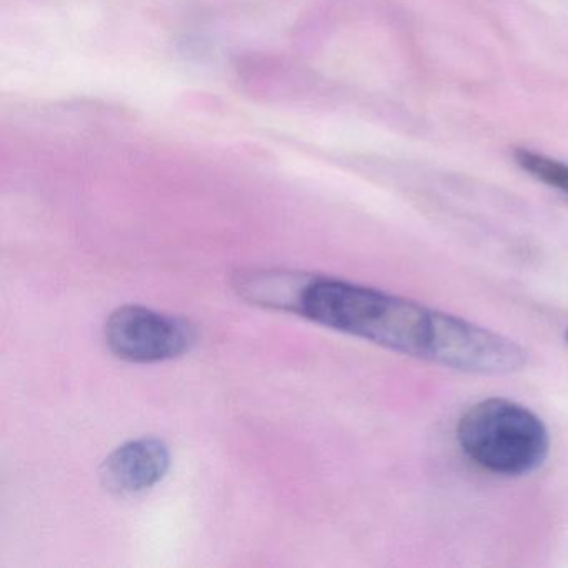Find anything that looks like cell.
<instances>
[{
  "mask_svg": "<svg viewBox=\"0 0 568 568\" xmlns=\"http://www.w3.org/2000/svg\"><path fill=\"white\" fill-rule=\"evenodd\" d=\"M277 311L462 374L510 375L530 364V352L514 338L342 278L287 272Z\"/></svg>",
  "mask_w": 568,
  "mask_h": 568,
  "instance_id": "6da1fadb",
  "label": "cell"
},
{
  "mask_svg": "<svg viewBox=\"0 0 568 568\" xmlns=\"http://www.w3.org/2000/svg\"><path fill=\"white\" fill-rule=\"evenodd\" d=\"M462 454L488 474L517 478L535 474L550 455L545 422L530 408L504 397H488L458 418Z\"/></svg>",
  "mask_w": 568,
  "mask_h": 568,
  "instance_id": "7a4b0ae2",
  "label": "cell"
},
{
  "mask_svg": "<svg viewBox=\"0 0 568 568\" xmlns=\"http://www.w3.org/2000/svg\"><path fill=\"white\" fill-rule=\"evenodd\" d=\"M104 337L115 357L135 364L172 361L187 354L197 341L191 322L139 305L112 312Z\"/></svg>",
  "mask_w": 568,
  "mask_h": 568,
  "instance_id": "3957f363",
  "label": "cell"
},
{
  "mask_svg": "<svg viewBox=\"0 0 568 568\" xmlns=\"http://www.w3.org/2000/svg\"><path fill=\"white\" fill-rule=\"evenodd\" d=\"M171 467V452L154 437L138 438L115 448L102 464V487L119 497H132L158 485Z\"/></svg>",
  "mask_w": 568,
  "mask_h": 568,
  "instance_id": "277c9868",
  "label": "cell"
},
{
  "mask_svg": "<svg viewBox=\"0 0 568 568\" xmlns=\"http://www.w3.org/2000/svg\"><path fill=\"white\" fill-rule=\"evenodd\" d=\"M517 164L541 184L568 195V164L537 152L518 151Z\"/></svg>",
  "mask_w": 568,
  "mask_h": 568,
  "instance_id": "5b68a950",
  "label": "cell"
},
{
  "mask_svg": "<svg viewBox=\"0 0 568 568\" xmlns=\"http://www.w3.org/2000/svg\"><path fill=\"white\" fill-rule=\"evenodd\" d=\"M565 341H567V344H568V328H567V331H565Z\"/></svg>",
  "mask_w": 568,
  "mask_h": 568,
  "instance_id": "8992f818",
  "label": "cell"
}]
</instances>
